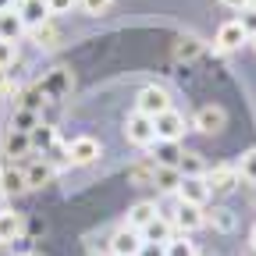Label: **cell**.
I'll list each match as a JSON object with an SVG mask.
<instances>
[{
	"label": "cell",
	"instance_id": "6da1fadb",
	"mask_svg": "<svg viewBox=\"0 0 256 256\" xmlns=\"http://www.w3.org/2000/svg\"><path fill=\"white\" fill-rule=\"evenodd\" d=\"M136 110L146 114V118H160L164 110H171V92L164 86H146L136 100Z\"/></svg>",
	"mask_w": 256,
	"mask_h": 256
},
{
	"label": "cell",
	"instance_id": "7a4b0ae2",
	"mask_svg": "<svg viewBox=\"0 0 256 256\" xmlns=\"http://www.w3.org/2000/svg\"><path fill=\"white\" fill-rule=\"evenodd\" d=\"M124 139L128 142H132V146H153L156 142V128H153V118H146V114H132V118H128L124 121Z\"/></svg>",
	"mask_w": 256,
	"mask_h": 256
},
{
	"label": "cell",
	"instance_id": "3957f363",
	"mask_svg": "<svg viewBox=\"0 0 256 256\" xmlns=\"http://www.w3.org/2000/svg\"><path fill=\"white\" fill-rule=\"evenodd\" d=\"M100 142H96L92 136H78V139H72L68 142V164H75V168H89V164H96L100 160Z\"/></svg>",
	"mask_w": 256,
	"mask_h": 256
},
{
	"label": "cell",
	"instance_id": "277c9868",
	"mask_svg": "<svg viewBox=\"0 0 256 256\" xmlns=\"http://www.w3.org/2000/svg\"><path fill=\"white\" fill-rule=\"evenodd\" d=\"M153 128H156V139H164V142H182V136L188 132V124H185V118L171 107V110H164L160 118H153Z\"/></svg>",
	"mask_w": 256,
	"mask_h": 256
},
{
	"label": "cell",
	"instance_id": "5b68a950",
	"mask_svg": "<svg viewBox=\"0 0 256 256\" xmlns=\"http://www.w3.org/2000/svg\"><path fill=\"white\" fill-rule=\"evenodd\" d=\"M249 43V32L238 25V18L235 22H224L220 28H217V40H214V46L220 50V54H235V50H242Z\"/></svg>",
	"mask_w": 256,
	"mask_h": 256
},
{
	"label": "cell",
	"instance_id": "8992f818",
	"mask_svg": "<svg viewBox=\"0 0 256 256\" xmlns=\"http://www.w3.org/2000/svg\"><path fill=\"white\" fill-rule=\"evenodd\" d=\"M224 124H228V114H224V107H217V104L200 107V114H196V132L217 136V132H224Z\"/></svg>",
	"mask_w": 256,
	"mask_h": 256
},
{
	"label": "cell",
	"instance_id": "52a82bcc",
	"mask_svg": "<svg viewBox=\"0 0 256 256\" xmlns=\"http://www.w3.org/2000/svg\"><path fill=\"white\" fill-rule=\"evenodd\" d=\"M171 220H174V228H178L182 235H192V232H200L203 224H206V214H203V206L182 203V206H178V214H174Z\"/></svg>",
	"mask_w": 256,
	"mask_h": 256
},
{
	"label": "cell",
	"instance_id": "ba28073f",
	"mask_svg": "<svg viewBox=\"0 0 256 256\" xmlns=\"http://www.w3.org/2000/svg\"><path fill=\"white\" fill-rule=\"evenodd\" d=\"M238 164H217L214 171H206V185H210V192L217 188V192H232L235 185H238Z\"/></svg>",
	"mask_w": 256,
	"mask_h": 256
},
{
	"label": "cell",
	"instance_id": "9c48e42d",
	"mask_svg": "<svg viewBox=\"0 0 256 256\" xmlns=\"http://www.w3.org/2000/svg\"><path fill=\"white\" fill-rule=\"evenodd\" d=\"M178 200H182V203H192V206H203V203L210 200V185H206V178H182V185H178Z\"/></svg>",
	"mask_w": 256,
	"mask_h": 256
},
{
	"label": "cell",
	"instance_id": "30bf717a",
	"mask_svg": "<svg viewBox=\"0 0 256 256\" xmlns=\"http://www.w3.org/2000/svg\"><path fill=\"white\" fill-rule=\"evenodd\" d=\"M110 249H114L118 256H139V249H142V232H136V228H128V224H124L121 232H114Z\"/></svg>",
	"mask_w": 256,
	"mask_h": 256
},
{
	"label": "cell",
	"instance_id": "8fae6325",
	"mask_svg": "<svg viewBox=\"0 0 256 256\" xmlns=\"http://www.w3.org/2000/svg\"><path fill=\"white\" fill-rule=\"evenodd\" d=\"M18 18L25 22V28H36V25L50 22V8H46V0H18Z\"/></svg>",
	"mask_w": 256,
	"mask_h": 256
},
{
	"label": "cell",
	"instance_id": "7c38bea8",
	"mask_svg": "<svg viewBox=\"0 0 256 256\" xmlns=\"http://www.w3.org/2000/svg\"><path fill=\"white\" fill-rule=\"evenodd\" d=\"M174 238V220L171 217H153L150 224H146V228H142V242H160V246H168Z\"/></svg>",
	"mask_w": 256,
	"mask_h": 256
},
{
	"label": "cell",
	"instance_id": "4fadbf2b",
	"mask_svg": "<svg viewBox=\"0 0 256 256\" xmlns=\"http://www.w3.org/2000/svg\"><path fill=\"white\" fill-rule=\"evenodd\" d=\"M22 32H28V28H25V22L18 18V11H14V8H11V11H0V40L18 43Z\"/></svg>",
	"mask_w": 256,
	"mask_h": 256
},
{
	"label": "cell",
	"instance_id": "5bb4252c",
	"mask_svg": "<svg viewBox=\"0 0 256 256\" xmlns=\"http://www.w3.org/2000/svg\"><path fill=\"white\" fill-rule=\"evenodd\" d=\"M54 178V164L43 156V160H32V164L25 168V182H28V188H43L46 182Z\"/></svg>",
	"mask_w": 256,
	"mask_h": 256
},
{
	"label": "cell",
	"instance_id": "9a60e30c",
	"mask_svg": "<svg viewBox=\"0 0 256 256\" xmlns=\"http://www.w3.org/2000/svg\"><path fill=\"white\" fill-rule=\"evenodd\" d=\"M4 153H8V156H28V153H32V136L11 128L8 139H4Z\"/></svg>",
	"mask_w": 256,
	"mask_h": 256
},
{
	"label": "cell",
	"instance_id": "2e32d148",
	"mask_svg": "<svg viewBox=\"0 0 256 256\" xmlns=\"http://www.w3.org/2000/svg\"><path fill=\"white\" fill-rule=\"evenodd\" d=\"M178 171H182V178H206V160H203V153H182Z\"/></svg>",
	"mask_w": 256,
	"mask_h": 256
},
{
	"label": "cell",
	"instance_id": "e0dca14e",
	"mask_svg": "<svg viewBox=\"0 0 256 256\" xmlns=\"http://www.w3.org/2000/svg\"><path fill=\"white\" fill-rule=\"evenodd\" d=\"M153 217H156V203H146V200H142V203H136L132 210H128V228L142 232V228H146V224H150Z\"/></svg>",
	"mask_w": 256,
	"mask_h": 256
},
{
	"label": "cell",
	"instance_id": "ac0fdd59",
	"mask_svg": "<svg viewBox=\"0 0 256 256\" xmlns=\"http://www.w3.org/2000/svg\"><path fill=\"white\" fill-rule=\"evenodd\" d=\"M25 188H28L25 171H11V168L0 171V192H4V196H18V192H25Z\"/></svg>",
	"mask_w": 256,
	"mask_h": 256
},
{
	"label": "cell",
	"instance_id": "d6986e66",
	"mask_svg": "<svg viewBox=\"0 0 256 256\" xmlns=\"http://www.w3.org/2000/svg\"><path fill=\"white\" fill-rule=\"evenodd\" d=\"M22 235V214L0 210V242H14Z\"/></svg>",
	"mask_w": 256,
	"mask_h": 256
},
{
	"label": "cell",
	"instance_id": "ffe728a7",
	"mask_svg": "<svg viewBox=\"0 0 256 256\" xmlns=\"http://www.w3.org/2000/svg\"><path fill=\"white\" fill-rule=\"evenodd\" d=\"M153 185H156V188H164V192H178V185H182V171H178V168H164V164H156Z\"/></svg>",
	"mask_w": 256,
	"mask_h": 256
},
{
	"label": "cell",
	"instance_id": "44dd1931",
	"mask_svg": "<svg viewBox=\"0 0 256 256\" xmlns=\"http://www.w3.org/2000/svg\"><path fill=\"white\" fill-rule=\"evenodd\" d=\"M28 36H32V43L36 46H57V40H60V32H57V25L54 22H43V25H36V28H28Z\"/></svg>",
	"mask_w": 256,
	"mask_h": 256
},
{
	"label": "cell",
	"instance_id": "7402d4cb",
	"mask_svg": "<svg viewBox=\"0 0 256 256\" xmlns=\"http://www.w3.org/2000/svg\"><path fill=\"white\" fill-rule=\"evenodd\" d=\"M28 136H32V150H54V146H57V128H54V124H43V121H40Z\"/></svg>",
	"mask_w": 256,
	"mask_h": 256
},
{
	"label": "cell",
	"instance_id": "603a6c76",
	"mask_svg": "<svg viewBox=\"0 0 256 256\" xmlns=\"http://www.w3.org/2000/svg\"><path fill=\"white\" fill-rule=\"evenodd\" d=\"M156 146V164H164V168H178V160H182V150H178V142H164V139H156L153 142Z\"/></svg>",
	"mask_w": 256,
	"mask_h": 256
},
{
	"label": "cell",
	"instance_id": "cb8c5ba5",
	"mask_svg": "<svg viewBox=\"0 0 256 256\" xmlns=\"http://www.w3.org/2000/svg\"><path fill=\"white\" fill-rule=\"evenodd\" d=\"M153 174H156V160H139L136 168H128V182L136 185H153Z\"/></svg>",
	"mask_w": 256,
	"mask_h": 256
},
{
	"label": "cell",
	"instance_id": "d4e9b609",
	"mask_svg": "<svg viewBox=\"0 0 256 256\" xmlns=\"http://www.w3.org/2000/svg\"><path fill=\"white\" fill-rule=\"evenodd\" d=\"M36 124H40V110H28V107H18V110H14L11 128H18V132H32Z\"/></svg>",
	"mask_w": 256,
	"mask_h": 256
},
{
	"label": "cell",
	"instance_id": "484cf974",
	"mask_svg": "<svg viewBox=\"0 0 256 256\" xmlns=\"http://www.w3.org/2000/svg\"><path fill=\"white\" fill-rule=\"evenodd\" d=\"M206 224H214L217 232H232V228H235V214H232L228 206H217V210L206 217Z\"/></svg>",
	"mask_w": 256,
	"mask_h": 256
},
{
	"label": "cell",
	"instance_id": "4316f807",
	"mask_svg": "<svg viewBox=\"0 0 256 256\" xmlns=\"http://www.w3.org/2000/svg\"><path fill=\"white\" fill-rule=\"evenodd\" d=\"M168 256H196V246L188 242V235H178L168 242Z\"/></svg>",
	"mask_w": 256,
	"mask_h": 256
},
{
	"label": "cell",
	"instance_id": "83f0119b",
	"mask_svg": "<svg viewBox=\"0 0 256 256\" xmlns=\"http://www.w3.org/2000/svg\"><path fill=\"white\" fill-rule=\"evenodd\" d=\"M110 4H114V0H78V8H82L86 14H92V18L107 14V11H110Z\"/></svg>",
	"mask_w": 256,
	"mask_h": 256
},
{
	"label": "cell",
	"instance_id": "f1b7e54d",
	"mask_svg": "<svg viewBox=\"0 0 256 256\" xmlns=\"http://www.w3.org/2000/svg\"><path fill=\"white\" fill-rule=\"evenodd\" d=\"M238 174H242L246 182H252V185H256V150H249V153L242 156V164H238Z\"/></svg>",
	"mask_w": 256,
	"mask_h": 256
},
{
	"label": "cell",
	"instance_id": "f546056e",
	"mask_svg": "<svg viewBox=\"0 0 256 256\" xmlns=\"http://www.w3.org/2000/svg\"><path fill=\"white\" fill-rule=\"evenodd\" d=\"M14 57H18L14 43H8V40H0V72H8V68H11V64H14Z\"/></svg>",
	"mask_w": 256,
	"mask_h": 256
},
{
	"label": "cell",
	"instance_id": "4dcf8cb0",
	"mask_svg": "<svg viewBox=\"0 0 256 256\" xmlns=\"http://www.w3.org/2000/svg\"><path fill=\"white\" fill-rule=\"evenodd\" d=\"M238 25L249 32V36H256V8L249 4V8H242V14H238Z\"/></svg>",
	"mask_w": 256,
	"mask_h": 256
},
{
	"label": "cell",
	"instance_id": "1f68e13d",
	"mask_svg": "<svg viewBox=\"0 0 256 256\" xmlns=\"http://www.w3.org/2000/svg\"><path fill=\"white\" fill-rule=\"evenodd\" d=\"M50 14H68L72 8H78V0H46Z\"/></svg>",
	"mask_w": 256,
	"mask_h": 256
},
{
	"label": "cell",
	"instance_id": "d6a6232c",
	"mask_svg": "<svg viewBox=\"0 0 256 256\" xmlns=\"http://www.w3.org/2000/svg\"><path fill=\"white\" fill-rule=\"evenodd\" d=\"M139 256H168V246H160V242H142Z\"/></svg>",
	"mask_w": 256,
	"mask_h": 256
},
{
	"label": "cell",
	"instance_id": "836d02e7",
	"mask_svg": "<svg viewBox=\"0 0 256 256\" xmlns=\"http://www.w3.org/2000/svg\"><path fill=\"white\" fill-rule=\"evenodd\" d=\"M224 8H232V11H242V8H249V0H220Z\"/></svg>",
	"mask_w": 256,
	"mask_h": 256
},
{
	"label": "cell",
	"instance_id": "e575fe53",
	"mask_svg": "<svg viewBox=\"0 0 256 256\" xmlns=\"http://www.w3.org/2000/svg\"><path fill=\"white\" fill-rule=\"evenodd\" d=\"M14 8V0H0V11H11Z\"/></svg>",
	"mask_w": 256,
	"mask_h": 256
},
{
	"label": "cell",
	"instance_id": "d590c367",
	"mask_svg": "<svg viewBox=\"0 0 256 256\" xmlns=\"http://www.w3.org/2000/svg\"><path fill=\"white\" fill-rule=\"evenodd\" d=\"M249 46H252V50H256V36H249Z\"/></svg>",
	"mask_w": 256,
	"mask_h": 256
},
{
	"label": "cell",
	"instance_id": "8d00e7d4",
	"mask_svg": "<svg viewBox=\"0 0 256 256\" xmlns=\"http://www.w3.org/2000/svg\"><path fill=\"white\" fill-rule=\"evenodd\" d=\"M252 246H256V228H252Z\"/></svg>",
	"mask_w": 256,
	"mask_h": 256
},
{
	"label": "cell",
	"instance_id": "74e56055",
	"mask_svg": "<svg viewBox=\"0 0 256 256\" xmlns=\"http://www.w3.org/2000/svg\"><path fill=\"white\" fill-rule=\"evenodd\" d=\"M28 256H43V252H28Z\"/></svg>",
	"mask_w": 256,
	"mask_h": 256
},
{
	"label": "cell",
	"instance_id": "f35d334b",
	"mask_svg": "<svg viewBox=\"0 0 256 256\" xmlns=\"http://www.w3.org/2000/svg\"><path fill=\"white\" fill-rule=\"evenodd\" d=\"M249 4H252V8H256V0H249Z\"/></svg>",
	"mask_w": 256,
	"mask_h": 256
},
{
	"label": "cell",
	"instance_id": "ab89813d",
	"mask_svg": "<svg viewBox=\"0 0 256 256\" xmlns=\"http://www.w3.org/2000/svg\"><path fill=\"white\" fill-rule=\"evenodd\" d=\"M0 171H4V168H0Z\"/></svg>",
	"mask_w": 256,
	"mask_h": 256
},
{
	"label": "cell",
	"instance_id": "60d3db41",
	"mask_svg": "<svg viewBox=\"0 0 256 256\" xmlns=\"http://www.w3.org/2000/svg\"><path fill=\"white\" fill-rule=\"evenodd\" d=\"M114 256H118V252H114Z\"/></svg>",
	"mask_w": 256,
	"mask_h": 256
}]
</instances>
